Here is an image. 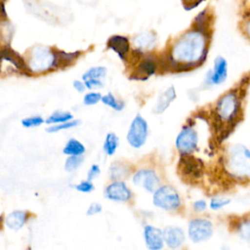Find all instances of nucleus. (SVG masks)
<instances>
[{
  "mask_svg": "<svg viewBox=\"0 0 250 250\" xmlns=\"http://www.w3.org/2000/svg\"><path fill=\"white\" fill-rule=\"evenodd\" d=\"M170 56L175 62L174 69H188L200 64L207 56L206 33L196 30L185 34L175 44Z\"/></svg>",
  "mask_w": 250,
  "mask_h": 250,
  "instance_id": "f257e3e1",
  "label": "nucleus"
},
{
  "mask_svg": "<svg viewBox=\"0 0 250 250\" xmlns=\"http://www.w3.org/2000/svg\"><path fill=\"white\" fill-rule=\"evenodd\" d=\"M225 167L237 181L250 180V149L243 145H233L227 152Z\"/></svg>",
  "mask_w": 250,
  "mask_h": 250,
  "instance_id": "f03ea898",
  "label": "nucleus"
},
{
  "mask_svg": "<svg viewBox=\"0 0 250 250\" xmlns=\"http://www.w3.org/2000/svg\"><path fill=\"white\" fill-rule=\"evenodd\" d=\"M241 110V99L237 91H229L224 94L218 101L215 106L217 118L226 124L234 123Z\"/></svg>",
  "mask_w": 250,
  "mask_h": 250,
  "instance_id": "7ed1b4c3",
  "label": "nucleus"
},
{
  "mask_svg": "<svg viewBox=\"0 0 250 250\" xmlns=\"http://www.w3.org/2000/svg\"><path fill=\"white\" fill-rule=\"evenodd\" d=\"M56 66V54L46 47H36L31 51L28 68L33 72H44Z\"/></svg>",
  "mask_w": 250,
  "mask_h": 250,
  "instance_id": "20e7f679",
  "label": "nucleus"
},
{
  "mask_svg": "<svg viewBox=\"0 0 250 250\" xmlns=\"http://www.w3.org/2000/svg\"><path fill=\"white\" fill-rule=\"evenodd\" d=\"M153 204L161 209L173 211L180 207L181 199L177 190L170 187L164 186L158 188L153 194Z\"/></svg>",
  "mask_w": 250,
  "mask_h": 250,
  "instance_id": "39448f33",
  "label": "nucleus"
},
{
  "mask_svg": "<svg viewBox=\"0 0 250 250\" xmlns=\"http://www.w3.org/2000/svg\"><path fill=\"white\" fill-rule=\"evenodd\" d=\"M147 134L148 129L146 121L141 115H137L131 122L127 134V141L131 146L139 148L143 146L144 144L146 143Z\"/></svg>",
  "mask_w": 250,
  "mask_h": 250,
  "instance_id": "423d86ee",
  "label": "nucleus"
},
{
  "mask_svg": "<svg viewBox=\"0 0 250 250\" xmlns=\"http://www.w3.org/2000/svg\"><path fill=\"white\" fill-rule=\"evenodd\" d=\"M213 233V225L206 219H194L188 225V236L193 242L208 240Z\"/></svg>",
  "mask_w": 250,
  "mask_h": 250,
  "instance_id": "0eeeda50",
  "label": "nucleus"
},
{
  "mask_svg": "<svg viewBox=\"0 0 250 250\" xmlns=\"http://www.w3.org/2000/svg\"><path fill=\"white\" fill-rule=\"evenodd\" d=\"M197 133L191 126H186L176 139V146L182 153L192 152L197 146Z\"/></svg>",
  "mask_w": 250,
  "mask_h": 250,
  "instance_id": "6e6552de",
  "label": "nucleus"
},
{
  "mask_svg": "<svg viewBox=\"0 0 250 250\" xmlns=\"http://www.w3.org/2000/svg\"><path fill=\"white\" fill-rule=\"evenodd\" d=\"M228 77V62L225 58L219 56L214 61L213 69H211L205 79L207 85H220Z\"/></svg>",
  "mask_w": 250,
  "mask_h": 250,
  "instance_id": "1a4fd4ad",
  "label": "nucleus"
},
{
  "mask_svg": "<svg viewBox=\"0 0 250 250\" xmlns=\"http://www.w3.org/2000/svg\"><path fill=\"white\" fill-rule=\"evenodd\" d=\"M179 168L183 176L190 179H197L202 173V163L191 157L189 153H183L179 162Z\"/></svg>",
  "mask_w": 250,
  "mask_h": 250,
  "instance_id": "9d476101",
  "label": "nucleus"
},
{
  "mask_svg": "<svg viewBox=\"0 0 250 250\" xmlns=\"http://www.w3.org/2000/svg\"><path fill=\"white\" fill-rule=\"evenodd\" d=\"M133 183L138 187L144 188L149 192H154L159 187V179L156 173L152 170L146 169L136 172L133 177Z\"/></svg>",
  "mask_w": 250,
  "mask_h": 250,
  "instance_id": "9b49d317",
  "label": "nucleus"
},
{
  "mask_svg": "<svg viewBox=\"0 0 250 250\" xmlns=\"http://www.w3.org/2000/svg\"><path fill=\"white\" fill-rule=\"evenodd\" d=\"M105 197L113 201H128L132 197V192L125 183L121 181H114L108 185L104 191Z\"/></svg>",
  "mask_w": 250,
  "mask_h": 250,
  "instance_id": "f8f14e48",
  "label": "nucleus"
},
{
  "mask_svg": "<svg viewBox=\"0 0 250 250\" xmlns=\"http://www.w3.org/2000/svg\"><path fill=\"white\" fill-rule=\"evenodd\" d=\"M144 236L146 247L151 250H158L163 247L164 236L163 231L153 226H146L144 229Z\"/></svg>",
  "mask_w": 250,
  "mask_h": 250,
  "instance_id": "ddd939ff",
  "label": "nucleus"
},
{
  "mask_svg": "<svg viewBox=\"0 0 250 250\" xmlns=\"http://www.w3.org/2000/svg\"><path fill=\"white\" fill-rule=\"evenodd\" d=\"M164 241L170 248H178L185 241V233L181 228L166 227L163 230Z\"/></svg>",
  "mask_w": 250,
  "mask_h": 250,
  "instance_id": "4468645a",
  "label": "nucleus"
},
{
  "mask_svg": "<svg viewBox=\"0 0 250 250\" xmlns=\"http://www.w3.org/2000/svg\"><path fill=\"white\" fill-rule=\"evenodd\" d=\"M176 98V91L174 86H170L167 88L157 99V103L153 108V112L155 113H161L163 112L170 104L175 100Z\"/></svg>",
  "mask_w": 250,
  "mask_h": 250,
  "instance_id": "2eb2a0df",
  "label": "nucleus"
},
{
  "mask_svg": "<svg viewBox=\"0 0 250 250\" xmlns=\"http://www.w3.org/2000/svg\"><path fill=\"white\" fill-rule=\"evenodd\" d=\"M27 216L28 214L26 211H22V210L13 211L10 214H8V216L6 217L5 223L9 229L17 230L21 229L22 226L25 224V222L27 221Z\"/></svg>",
  "mask_w": 250,
  "mask_h": 250,
  "instance_id": "dca6fc26",
  "label": "nucleus"
},
{
  "mask_svg": "<svg viewBox=\"0 0 250 250\" xmlns=\"http://www.w3.org/2000/svg\"><path fill=\"white\" fill-rule=\"evenodd\" d=\"M107 45L110 49H112L117 55L121 58L124 59V57L127 55L129 51V42L126 37L115 35L109 38Z\"/></svg>",
  "mask_w": 250,
  "mask_h": 250,
  "instance_id": "f3484780",
  "label": "nucleus"
},
{
  "mask_svg": "<svg viewBox=\"0 0 250 250\" xmlns=\"http://www.w3.org/2000/svg\"><path fill=\"white\" fill-rule=\"evenodd\" d=\"M2 59L4 61L10 62L20 70H23V71L29 70L28 65L25 63L24 60L18 53H16L14 50L10 49L9 47L2 49Z\"/></svg>",
  "mask_w": 250,
  "mask_h": 250,
  "instance_id": "a211bd4d",
  "label": "nucleus"
},
{
  "mask_svg": "<svg viewBox=\"0 0 250 250\" xmlns=\"http://www.w3.org/2000/svg\"><path fill=\"white\" fill-rule=\"evenodd\" d=\"M156 71V65L155 62H153V60L151 59H145L143 60L140 64L137 67L136 70V76L139 78H147L150 75L154 74Z\"/></svg>",
  "mask_w": 250,
  "mask_h": 250,
  "instance_id": "6ab92c4d",
  "label": "nucleus"
},
{
  "mask_svg": "<svg viewBox=\"0 0 250 250\" xmlns=\"http://www.w3.org/2000/svg\"><path fill=\"white\" fill-rule=\"evenodd\" d=\"M130 173V169L127 164L122 162H114L109 168V176L114 181L122 180L126 178Z\"/></svg>",
  "mask_w": 250,
  "mask_h": 250,
  "instance_id": "aec40b11",
  "label": "nucleus"
},
{
  "mask_svg": "<svg viewBox=\"0 0 250 250\" xmlns=\"http://www.w3.org/2000/svg\"><path fill=\"white\" fill-rule=\"evenodd\" d=\"M63 153L67 155H78L85 152V146L77 140L70 139L63 147Z\"/></svg>",
  "mask_w": 250,
  "mask_h": 250,
  "instance_id": "412c9836",
  "label": "nucleus"
},
{
  "mask_svg": "<svg viewBox=\"0 0 250 250\" xmlns=\"http://www.w3.org/2000/svg\"><path fill=\"white\" fill-rule=\"evenodd\" d=\"M55 54H56V66H62V67L73 62L75 59L79 56L78 52L64 53L62 51H58Z\"/></svg>",
  "mask_w": 250,
  "mask_h": 250,
  "instance_id": "4be33fe9",
  "label": "nucleus"
},
{
  "mask_svg": "<svg viewBox=\"0 0 250 250\" xmlns=\"http://www.w3.org/2000/svg\"><path fill=\"white\" fill-rule=\"evenodd\" d=\"M154 43H155V37L150 34L139 35L135 40V44L139 50L151 49Z\"/></svg>",
  "mask_w": 250,
  "mask_h": 250,
  "instance_id": "5701e85b",
  "label": "nucleus"
},
{
  "mask_svg": "<svg viewBox=\"0 0 250 250\" xmlns=\"http://www.w3.org/2000/svg\"><path fill=\"white\" fill-rule=\"evenodd\" d=\"M118 137L114 133H108L104 144V150L107 155H112L118 146Z\"/></svg>",
  "mask_w": 250,
  "mask_h": 250,
  "instance_id": "b1692460",
  "label": "nucleus"
},
{
  "mask_svg": "<svg viewBox=\"0 0 250 250\" xmlns=\"http://www.w3.org/2000/svg\"><path fill=\"white\" fill-rule=\"evenodd\" d=\"M72 118V114L66 111H60L57 110L55 112H53L47 119H46V123L48 124H56V123H62V122H66L69 121Z\"/></svg>",
  "mask_w": 250,
  "mask_h": 250,
  "instance_id": "393cba45",
  "label": "nucleus"
},
{
  "mask_svg": "<svg viewBox=\"0 0 250 250\" xmlns=\"http://www.w3.org/2000/svg\"><path fill=\"white\" fill-rule=\"evenodd\" d=\"M106 74V68L104 66H95L88 69L82 76V79L88 80V79H102Z\"/></svg>",
  "mask_w": 250,
  "mask_h": 250,
  "instance_id": "a878e982",
  "label": "nucleus"
},
{
  "mask_svg": "<svg viewBox=\"0 0 250 250\" xmlns=\"http://www.w3.org/2000/svg\"><path fill=\"white\" fill-rule=\"evenodd\" d=\"M237 233L245 241H250V218L242 219L237 225Z\"/></svg>",
  "mask_w": 250,
  "mask_h": 250,
  "instance_id": "bb28decb",
  "label": "nucleus"
},
{
  "mask_svg": "<svg viewBox=\"0 0 250 250\" xmlns=\"http://www.w3.org/2000/svg\"><path fill=\"white\" fill-rule=\"evenodd\" d=\"M84 160V156L83 154H78V155H70L64 164V168L66 171L68 172H72L74 170H76L83 162Z\"/></svg>",
  "mask_w": 250,
  "mask_h": 250,
  "instance_id": "cd10ccee",
  "label": "nucleus"
},
{
  "mask_svg": "<svg viewBox=\"0 0 250 250\" xmlns=\"http://www.w3.org/2000/svg\"><path fill=\"white\" fill-rule=\"evenodd\" d=\"M102 102H103L104 104H106V105L110 106L111 108H113L114 110L120 111V110H122L123 107H124V103H123V102H120V101H118V100H116L115 97H114L111 93H108L107 95L104 96V97L102 98Z\"/></svg>",
  "mask_w": 250,
  "mask_h": 250,
  "instance_id": "c85d7f7f",
  "label": "nucleus"
},
{
  "mask_svg": "<svg viewBox=\"0 0 250 250\" xmlns=\"http://www.w3.org/2000/svg\"><path fill=\"white\" fill-rule=\"evenodd\" d=\"M79 124V121L78 120H72V121H66V122H62V123H60L59 125H52L50 127H48L46 129L47 132L49 133H56L58 131H61V130H64V129H69V128H72V127H75Z\"/></svg>",
  "mask_w": 250,
  "mask_h": 250,
  "instance_id": "c756f323",
  "label": "nucleus"
},
{
  "mask_svg": "<svg viewBox=\"0 0 250 250\" xmlns=\"http://www.w3.org/2000/svg\"><path fill=\"white\" fill-rule=\"evenodd\" d=\"M44 122V119L41 116H32V117H27L21 120V124L22 126L26 127V128H30V127H37L39 125H41Z\"/></svg>",
  "mask_w": 250,
  "mask_h": 250,
  "instance_id": "7c9ffc66",
  "label": "nucleus"
},
{
  "mask_svg": "<svg viewBox=\"0 0 250 250\" xmlns=\"http://www.w3.org/2000/svg\"><path fill=\"white\" fill-rule=\"evenodd\" d=\"M102 95L100 93L97 92H90L88 94H86L83 98V102L85 104L87 105H93L96 104L97 103H99L102 100Z\"/></svg>",
  "mask_w": 250,
  "mask_h": 250,
  "instance_id": "2f4dec72",
  "label": "nucleus"
},
{
  "mask_svg": "<svg viewBox=\"0 0 250 250\" xmlns=\"http://www.w3.org/2000/svg\"><path fill=\"white\" fill-rule=\"evenodd\" d=\"M230 200L227 198H222V197H213L210 201V208L212 210H220L223 207L227 206L229 204Z\"/></svg>",
  "mask_w": 250,
  "mask_h": 250,
  "instance_id": "473e14b6",
  "label": "nucleus"
},
{
  "mask_svg": "<svg viewBox=\"0 0 250 250\" xmlns=\"http://www.w3.org/2000/svg\"><path fill=\"white\" fill-rule=\"evenodd\" d=\"M74 188L81 192H90L94 189V185L91 183V181L87 180V181H83L80 184L74 186Z\"/></svg>",
  "mask_w": 250,
  "mask_h": 250,
  "instance_id": "72a5a7b5",
  "label": "nucleus"
},
{
  "mask_svg": "<svg viewBox=\"0 0 250 250\" xmlns=\"http://www.w3.org/2000/svg\"><path fill=\"white\" fill-rule=\"evenodd\" d=\"M86 88L88 89H99L103 87V82L101 79H88L85 80Z\"/></svg>",
  "mask_w": 250,
  "mask_h": 250,
  "instance_id": "f704fd0d",
  "label": "nucleus"
},
{
  "mask_svg": "<svg viewBox=\"0 0 250 250\" xmlns=\"http://www.w3.org/2000/svg\"><path fill=\"white\" fill-rule=\"evenodd\" d=\"M102 210H103L102 205L100 203H98V202H95V203H92L89 206V208L87 210V215H89V216L95 215V214H98V213L102 212Z\"/></svg>",
  "mask_w": 250,
  "mask_h": 250,
  "instance_id": "c9c22d12",
  "label": "nucleus"
},
{
  "mask_svg": "<svg viewBox=\"0 0 250 250\" xmlns=\"http://www.w3.org/2000/svg\"><path fill=\"white\" fill-rule=\"evenodd\" d=\"M100 168H99V166L98 165H92L91 166V168H90V170H89V172H88V175H87V180H89V181H93L97 176H99V174H100Z\"/></svg>",
  "mask_w": 250,
  "mask_h": 250,
  "instance_id": "e433bc0d",
  "label": "nucleus"
},
{
  "mask_svg": "<svg viewBox=\"0 0 250 250\" xmlns=\"http://www.w3.org/2000/svg\"><path fill=\"white\" fill-rule=\"evenodd\" d=\"M207 207V204L204 200H197L193 203V208L196 212H202L206 209Z\"/></svg>",
  "mask_w": 250,
  "mask_h": 250,
  "instance_id": "4c0bfd02",
  "label": "nucleus"
},
{
  "mask_svg": "<svg viewBox=\"0 0 250 250\" xmlns=\"http://www.w3.org/2000/svg\"><path fill=\"white\" fill-rule=\"evenodd\" d=\"M73 87H74V89H75L76 91H78V92H83V91L85 90V88H86V85H85V83H82V82L79 81V80H75V81L73 82Z\"/></svg>",
  "mask_w": 250,
  "mask_h": 250,
  "instance_id": "58836bf2",
  "label": "nucleus"
},
{
  "mask_svg": "<svg viewBox=\"0 0 250 250\" xmlns=\"http://www.w3.org/2000/svg\"><path fill=\"white\" fill-rule=\"evenodd\" d=\"M245 33L247 34V36L249 37V39H250V20L246 22V24H245Z\"/></svg>",
  "mask_w": 250,
  "mask_h": 250,
  "instance_id": "ea45409f",
  "label": "nucleus"
}]
</instances>
